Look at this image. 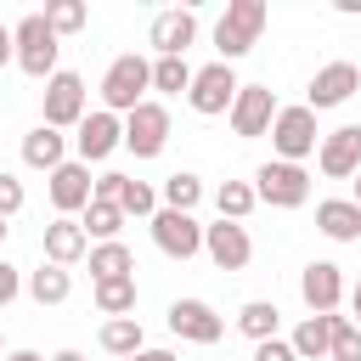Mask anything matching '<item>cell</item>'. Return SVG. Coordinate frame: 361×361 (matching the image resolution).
<instances>
[{
  "mask_svg": "<svg viewBox=\"0 0 361 361\" xmlns=\"http://www.w3.org/2000/svg\"><path fill=\"white\" fill-rule=\"evenodd\" d=\"M79 226H85V237H102V243H118V226H124V209H118V203H102V197H96V203L85 209V220H79Z\"/></svg>",
  "mask_w": 361,
  "mask_h": 361,
  "instance_id": "obj_30",
  "label": "cell"
},
{
  "mask_svg": "<svg viewBox=\"0 0 361 361\" xmlns=\"http://www.w3.org/2000/svg\"><path fill=\"white\" fill-rule=\"evenodd\" d=\"M102 350L107 355H141L147 350V333H141V322L135 316H113V322H102Z\"/></svg>",
  "mask_w": 361,
  "mask_h": 361,
  "instance_id": "obj_24",
  "label": "cell"
},
{
  "mask_svg": "<svg viewBox=\"0 0 361 361\" xmlns=\"http://www.w3.org/2000/svg\"><path fill=\"white\" fill-rule=\"evenodd\" d=\"M96 310L113 322V316H130L135 310V276H113V282H96Z\"/></svg>",
  "mask_w": 361,
  "mask_h": 361,
  "instance_id": "obj_28",
  "label": "cell"
},
{
  "mask_svg": "<svg viewBox=\"0 0 361 361\" xmlns=\"http://www.w3.org/2000/svg\"><path fill=\"white\" fill-rule=\"evenodd\" d=\"M203 254L220 265V271H243L254 259V243L237 220H220V226H203Z\"/></svg>",
  "mask_w": 361,
  "mask_h": 361,
  "instance_id": "obj_15",
  "label": "cell"
},
{
  "mask_svg": "<svg viewBox=\"0 0 361 361\" xmlns=\"http://www.w3.org/2000/svg\"><path fill=\"white\" fill-rule=\"evenodd\" d=\"M6 361H45V355H34V350H11Z\"/></svg>",
  "mask_w": 361,
  "mask_h": 361,
  "instance_id": "obj_40",
  "label": "cell"
},
{
  "mask_svg": "<svg viewBox=\"0 0 361 361\" xmlns=\"http://www.w3.org/2000/svg\"><path fill=\"white\" fill-rule=\"evenodd\" d=\"M130 361H180L175 350H141V355H130Z\"/></svg>",
  "mask_w": 361,
  "mask_h": 361,
  "instance_id": "obj_39",
  "label": "cell"
},
{
  "mask_svg": "<svg viewBox=\"0 0 361 361\" xmlns=\"http://www.w3.org/2000/svg\"><path fill=\"white\" fill-rule=\"evenodd\" d=\"M316 231L333 237V243H355V237H361V203H355V197H327V203H316Z\"/></svg>",
  "mask_w": 361,
  "mask_h": 361,
  "instance_id": "obj_20",
  "label": "cell"
},
{
  "mask_svg": "<svg viewBox=\"0 0 361 361\" xmlns=\"http://www.w3.org/2000/svg\"><path fill=\"white\" fill-rule=\"evenodd\" d=\"M51 361H85V355H79V350H56Z\"/></svg>",
  "mask_w": 361,
  "mask_h": 361,
  "instance_id": "obj_41",
  "label": "cell"
},
{
  "mask_svg": "<svg viewBox=\"0 0 361 361\" xmlns=\"http://www.w3.org/2000/svg\"><path fill=\"white\" fill-rule=\"evenodd\" d=\"M17 293H23V276H17V265H6V259H0V310H6Z\"/></svg>",
  "mask_w": 361,
  "mask_h": 361,
  "instance_id": "obj_36",
  "label": "cell"
},
{
  "mask_svg": "<svg viewBox=\"0 0 361 361\" xmlns=\"http://www.w3.org/2000/svg\"><path fill=\"white\" fill-rule=\"evenodd\" d=\"M85 17H90V11H85L79 0H51V6H45V23H51V34H56V39H62V34H79V28H85Z\"/></svg>",
  "mask_w": 361,
  "mask_h": 361,
  "instance_id": "obj_34",
  "label": "cell"
},
{
  "mask_svg": "<svg viewBox=\"0 0 361 361\" xmlns=\"http://www.w3.org/2000/svg\"><path fill=\"white\" fill-rule=\"evenodd\" d=\"M96 197L102 203H118L124 214H147V220L158 214V192L147 180H135V175H102L96 180Z\"/></svg>",
  "mask_w": 361,
  "mask_h": 361,
  "instance_id": "obj_18",
  "label": "cell"
},
{
  "mask_svg": "<svg viewBox=\"0 0 361 361\" xmlns=\"http://www.w3.org/2000/svg\"><path fill=\"white\" fill-rule=\"evenodd\" d=\"M6 62H17V34L0 23V68H6Z\"/></svg>",
  "mask_w": 361,
  "mask_h": 361,
  "instance_id": "obj_38",
  "label": "cell"
},
{
  "mask_svg": "<svg viewBox=\"0 0 361 361\" xmlns=\"http://www.w3.org/2000/svg\"><path fill=\"white\" fill-rule=\"evenodd\" d=\"M62 152H68V141H62V130H51V124H39V130L23 135V164H28V169H45V175H51V169L68 164Z\"/></svg>",
  "mask_w": 361,
  "mask_h": 361,
  "instance_id": "obj_22",
  "label": "cell"
},
{
  "mask_svg": "<svg viewBox=\"0 0 361 361\" xmlns=\"http://www.w3.org/2000/svg\"><path fill=\"white\" fill-rule=\"evenodd\" d=\"M85 248H90V237H85V226L79 220H51L45 226V259L51 265H73V259H85Z\"/></svg>",
  "mask_w": 361,
  "mask_h": 361,
  "instance_id": "obj_21",
  "label": "cell"
},
{
  "mask_svg": "<svg viewBox=\"0 0 361 361\" xmlns=\"http://www.w3.org/2000/svg\"><path fill=\"white\" fill-rule=\"evenodd\" d=\"M254 203H259V197H254V186H248V180H226V186L214 192V209H220V220H237V226H243V214H248Z\"/></svg>",
  "mask_w": 361,
  "mask_h": 361,
  "instance_id": "obj_32",
  "label": "cell"
},
{
  "mask_svg": "<svg viewBox=\"0 0 361 361\" xmlns=\"http://www.w3.org/2000/svg\"><path fill=\"white\" fill-rule=\"evenodd\" d=\"M147 39H152L158 56H186V45L197 39V17H192V11H158Z\"/></svg>",
  "mask_w": 361,
  "mask_h": 361,
  "instance_id": "obj_19",
  "label": "cell"
},
{
  "mask_svg": "<svg viewBox=\"0 0 361 361\" xmlns=\"http://www.w3.org/2000/svg\"><path fill=\"white\" fill-rule=\"evenodd\" d=\"M276 96L265 90V85H243L237 90V102H231V130L243 135V141H254V135H265L271 124H276Z\"/></svg>",
  "mask_w": 361,
  "mask_h": 361,
  "instance_id": "obj_11",
  "label": "cell"
},
{
  "mask_svg": "<svg viewBox=\"0 0 361 361\" xmlns=\"http://www.w3.org/2000/svg\"><path fill=\"white\" fill-rule=\"evenodd\" d=\"M73 147H79V164H96V158H107L113 147H124V124H118V113H107V107H102V113H85Z\"/></svg>",
  "mask_w": 361,
  "mask_h": 361,
  "instance_id": "obj_17",
  "label": "cell"
},
{
  "mask_svg": "<svg viewBox=\"0 0 361 361\" xmlns=\"http://www.w3.org/2000/svg\"><path fill=\"white\" fill-rule=\"evenodd\" d=\"M316 164L327 180H355L361 175V124H338L333 135H322Z\"/></svg>",
  "mask_w": 361,
  "mask_h": 361,
  "instance_id": "obj_9",
  "label": "cell"
},
{
  "mask_svg": "<svg viewBox=\"0 0 361 361\" xmlns=\"http://www.w3.org/2000/svg\"><path fill=\"white\" fill-rule=\"evenodd\" d=\"M45 124L51 130H79L85 124V79L79 73H68V68H56L51 79H45Z\"/></svg>",
  "mask_w": 361,
  "mask_h": 361,
  "instance_id": "obj_6",
  "label": "cell"
},
{
  "mask_svg": "<svg viewBox=\"0 0 361 361\" xmlns=\"http://www.w3.org/2000/svg\"><path fill=\"white\" fill-rule=\"evenodd\" d=\"M28 293H34V305H62V299L73 293V276H68L62 265H39V271L28 276Z\"/></svg>",
  "mask_w": 361,
  "mask_h": 361,
  "instance_id": "obj_27",
  "label": "cell"
},
{
  "mask_svg": "<svg viewBox=\"0 0 361 361\" xmlns=\"http://www.w3.org/2000/svg\"><path fill=\"white\" fill-rule=\"evenodd\" d=\"M254 361H299V355H293V344H282V338H265V344L254 350Z\"/></svg>",
  "mask_w": 361,
  "mask_h": 361,
  "instance_id": "obj_37",
  "label": "cell"
},
{
  "mask_svg": "<svg viewBox=\"0 0 361 361\" xmlns=\"http://www.w3.org/2000/svg\"><path fill=\"white\" fill-rule=\"evenodd\" d=\"M6 355H11V350H6V338H0V361H6Z\"/></svg>",
  "mask_w": 361,
  "mask_h": 361,
  "instance_id": "obj_45",
  "label": "cell"
},
{
  "mask_svg": "<svg viewBox=\"0 0 361 361\" xmlns=\"http://www.w3.org/2000/svg\"><path fill=\"white\" fill-rule=\"evenodd\" d=\"M158 197H164V209L192 214V209H197V197H203V180H197L192 169H180V175H169V180H164V192H158Z\"/></svg>",
  "mask_w": 361,
  "mask_h": 361,
  "instance_id": "obj_29",
  "label": "cell"
},
{
  "mask_svg": "<svg viewBox=\"0 0 361 361\" xmlns=\"http://www.w3.org/2000/svg\"><path fill=\"white\" fill-rule=\"evenodd\" d=\"M124 147L135 158H158L169 147V107L164 102H141L130 118H124Z\"/></svg>",
  "mask_w": 361,
  "mask_h": 361,
  "instance_id": "obj_7",
  "label": "cell"
},
{
  "mask_svg": "<svg viewBox=\"0 0 361 361\" xmlns=\"http://www.w3.org/2000/svg\"><path fill=\"white\" fill-rule=\"evenodd\" d=\"M192 73H197V68H186V56H158V62H152V90L180 96V90H192Z\"/></svg>",
  "mask_w": 361,
  "mask_h": 361,
  "instance_id": "obj_31",
  "label": "cell"
},
{
  "mask_svg": "<svg viewBox=\"0 0 361 361\" xmlns=\"http://www.w3.org/2000/svg\"><path fill=\"white\" fill-rule=\"evenodd\" d=\"M254 197L259 203H271V209H299L305 197H310V175L299 169V164H259L254 169Z\"/></svg>",
  "mask_w": 361,
  "mask_h": 361,
  "instance_id": "obj_4",
  "label": "cell"
},
{
  "mask_svg": "<svg viewBox=\"0 0 361 361\" xmlns=\"http://www.w3.org/2000/svg\"><path fill=\"white\" fill-rule=\"evenodd\" d=\"M276 322H282V310L271 305V299H248L243 310H237V327L254 338V344H265V338H276Z\"/></svg>",
  "mask_w": 361,
  "mask_h": 361,
  "instance_id": "obj_26",
  "label": "cell"
},
{
  "mask_svg": "<svg viewBox=\"0 0 361 361\" xmlns=\"http://www.w3.org/2000/svg\"><path fill=\"white\" fill-rule=\"evenodd\" d=\"M327 361H361V327L350 316H333V344H327Z\"/></svg>",
  "mask_w": 361,
  "mask_h": 361,
  "instance_id": "obj_33",
  "label": "cell"
},
{
  "mask_svg": "<svg viewBox=\"0 0 361 361\" xmlns=\"http://www.w3.org/2000/svg\"><path fill=\"white\" fill-rule=\"evenodd\" d=\"M299 293H305L310 316H333L338 299H344V271H338L333 259H310L305 276H299Z\"/></svg>",
  "mask_w": 361,
  "mask_h": 361,
  "instance_id": "obj_13",
  "label": "cell"
},
{
  "mask_svg": "<svg viewBox=\"0 0 361 361\" xmlns=\"http://www.w3.org/2000/svg\"><path fill=\"white\" fill-rule=\"evenodd\" d=\"M259 28H265V0H231L214 23V51L220 62H237L259 45Z\"/></svg>",
  "mask_w": 361,
  "mask_h": 361,
  "instance_id": "obj_2",
  "label": "cell"
},
{
  "mask_svg": "<svg viewBox=\"0 0 361 361\" xmlns=\"http://www.w3.org/2000/svg\"><path fill=\"white\" fill-rule=\"evenodd\" d=\"M355 299H361V282H355Z\"/></svg>",
  "mask_w": 361,
  "mask_h": 361,
  "instance_id": "obj_46",
  "label": "cell"
},
{
  "mask_svg": "<svg viewBox=\"0 0 361 361\" xmlns=\"http://www.w3.org/2000/svg\"><path fill=\"white\" fill-rule=\"evenodd\" d=\"M147 90H152V62H147V56L124 51V56L107 62V73H102V102H107V113H124V118H130V113L147 102Z\"/></svg>",
  "mask_w": 361,
  "mask_h": 361,
  "instance_id": "obj_1",
  "label": "cell"
},
{
  "mask_svg": "<svg viewBox=\"0 0 361 361\" xmlns=\"http://www.w3.org/2000/svg\"><path fill=\"white\" fill-rule=\"evenodd\" d=\"M350 322H355V327H361V299H355V316H350Z\"/></svg>",
  "mask_w": 361,
  "mask_h": 361,
  "instance_id": "obj_42",
  "label": "cell"
},
{
  "mask_svg": "<svg viewBox=\"0 0 361 361\" xmlns=\"http://www.w3.org/2000/svg\"><path fill=\"white\" fill-rule=\"evenodd\" d=\"M51 203H56V214L68 220V214H85L90 203H96V180H90V164H62V169H51Z\"/></svg>",
  "mask_w": 361,
  "mask_h": 361,
  "instance_id": "obj_12",
  "label": "cell"
},
{
  "mask_svg": "<svg viewBox=\"0 0 361 361\" xmlns=\"http://www.w3.org/2000/svg\"><path fill=\"white\" fill-rule=\"evenodd\" d=\"M169 333L186 338V344H214V338L226 333V322H220L214 305H203V299H175V305H169Z\"/></svg>",
  "mask_w": 361,
  "mask_h": 361,
  "instance_id": "obj_14",
  "label": "cell"
},
{
  "mask_svg": "<svg viewBox=\"0 0 361 361\" xmlns=\"http://www.w3.org/2000/svg\"><path fill=\"white\" fill-rule=\"evenodd\" d=\"M17 209H23V180H17V175H6V169H0V220H11V214H17Z\"/></svg>",
  "mask_w": 361,
  "mask_h": 361,
  "instance_id": "obj_35",
  "label": "cell"
},
{
  "mask_svg": "<svg viewBox=\"0 0 361 361\" xmlns=\"http://www.w3.org/2000/svg\"><path fill=\"white\" fill-rule=\"evenodd\" d=\"M6 231H11V226H6V220H0V243H6Z\"/></svg>",
  "mask_w": 361,
  "mask_h": 361,
  "instance_id": "obj_43",
  "label": "cell"
},
{
  "mask_svg": "<svg viewBox=\"0 0 361 361\" xmlns=\"http://www.w3.org/2000/svg\"><path fill=\"white\" fill-rule=\"evenodd\" d=\"M90 276H96V282L135 276V254H130L124 243H96V248H90Z\"/></svg>",
  "mask_w": 361,
  "mask_h": 361,
  "instance_id": "obj_25",
  "label": "cell"
},
{
  "mask_svg": "<svg viewBox=\"0 0 361 361\" xmlns=\"http://www.w3.org/2000/svg\"><path fill=\"white\" fill-rule=\"evenodd\" d=\"M293 355L299 361H327V344H333V316H305L299 327H293Z\"/></svg>",
  "mask_w": 361,
  "mask_h": 361,
  "instance_id": "obj_23",
  "label": "cell"
},
{
  "mask_svg": "<svg viewBox=\"0 0 361 361\" xmlns=\"http://www.w3.org/2000/svg\"><path fill=\"white\" fill-rule=\"evenodd\" d=\"M361 90V68L355 62H327L316 79H310V113H322V107H338V102H350Z\"/></svg>",
  "mask_w": 361,
  "mask_h": 361,
  "instance_id": "obj_16",
  "label": "cell"
},
{
  "mask_svg": "<svg viewBox=\"0 0 361 361\" xmlns=\"http://www.w3.org/2000/svg\"><path fill=\"white\" fill-rule=\"evenodd\" d=\"M11 34H17V68H23L28 79H51V73H56V51H62V45H56V34H51L45 11H28Z\"/></svg>",
  "mask_w": 361,
  "mask_h": 361,
  "instance_id": "obj_3",
  "label": "cell"
},
{
  "mask_svg": "<svg viewBox=\"0 0 361 361\" xmlns=\"http://www.w3.org/2000/svg\"><path fill=\"white\" fill-rule=\"evenodd\" d=\"M237 90H243V85H237L231 62H209V68H197V73H192V90H186V102H192V113L214 118V113H231Z\"/></svg>",
  "mask_w": 361,
  "mask_h": 361,
  "instance_id": "obj_5",
  "label": "cell"
},
{
  "mask_svg": "<svg viewBox=\"0 0 361 361\" xmlns=\"http://www.w3.org/2000/svg\"><path fill=\"white\" fill-rule=\"evenodd\" d=\"M152 243L169 259H192V254H203V226L192 214H180V209H158L152 214Z\"/></svg>",
  "mask_w": 361,
  "mask_h": 361,
  "instance_id": "obj_10",
  "label": "cell"
},
{
  "mask_svg": "<svg viewBox=\"0 0 361 361\" xmlns=\"http://www.w3.org/2000/svg\"><path fill=\"white\" fill-rule=\"evenodd\" d=\"M316 113L299 102V107H282L276 113V124H271V147L282 152V164H299L305 152H316Z\"/></svg>",
  "mask_w": 361,
  "mask_h": 361,
  "instance_id": "obj_8",
  "label": "cell"
},
{
  "mask_svg": "<svg viewBox=\"0 0 361 361\" xmlns=\"http://www.w3.org/2000/svg\"><path fill=\"white\" fill-rule=\"evenodd\" d=\"M355 203H361V175H355Z\"/></svg>",
  "mask_w": 361,
  "mask_h": 361,
  "instance_id": "obj_44",
  "label": "cell"
}]
</instances>
